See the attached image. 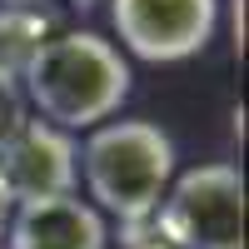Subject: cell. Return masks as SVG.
Returning a JSON list of instances; mask_svg holds the SVG:
<instances>
[{
  "instance_id": "obj_1",
  "label": "cell",
  "mask_w": 249,
  "mask_h": 249,
  "mask_svg": "<svg viewBox=\"0 0 249 249\" xmlns=\"http://www.w3.org/2000/svg\"><path fill=\"white\" fill-rule=\"evenodd\" d=\"M20 95L55 130H95L130 100V60L95 30H65L40 40L20 70Z\"/></svg>"
},
{
  "instance_id": "obj_2",
  "label": "cell",
  "mask_w": 249,
  "mask_h": 249,
  "mask_svg": "<svg viewBox=\"0 0 249 249\" xmlns=\"http://www.w3.org/2000/svg\"><path fill=\"white\" fill-rule=\"evenodd\" d=\"M80 170L100 214H115L120 224H144L175 179V140L155 120H110L90 130Z\"/></svg>"
},
{
  "instance_id": "obj_3",
  "label": "cell",
  "mask_w": 249,
  "mask_h": 249,
  "mask_svg": "<svg viewBox=\"0 0 249 249\" xmlns=\"http://www.w3.org/2000/svg\"><path fill=\"white\" fill-rule=\"evenodd\" d=\"M170 249H244V179L234 164H195L170 179L150 214Z\"/></svg>"
},
{
  "instance_id": "obj_4",
  "label": "cell",
  "mask_w": 249,
  "mask_h": 249,
  "mask_svg": "<svg viewBox=\"0 0 249 249\" xmlns=\"http://www.w3.org/2000/svg\"><path fill=\"white\" fill-rule=\"evenodd\" d=\"M110 25L130 55L175 65L214 40L219 0H110Z\"/></svg>"
},
{
  "instance_id": "obj_5",
  "label": "cell",
  "mask_w": 249,
  "mask_h": 249,
  "mask_svg": "<svg viewBox=\"0 0 249 249\" xmlns=\"http://www.w3.org/2000/svg\"><path fill=\"white\" fill-rule=\"evenodd\" d=\"M0 179L15 204H35V199H60L75 195L80 179V144L55 130L45 120H25L20 135L0 150Z\"/></svg>"
},
{
  "instance_id": "obj_6",
  "label": "cell",
  "mask_w": 249,
  "mask_h": 249,
  "mask_svg": "<svg viewBox=\"0 0 249 249\" xmlns=\"http://www.w3.org/2000/svg\"><path fill=\"white\" fill-rule=\"evenodd\" d=\"M5 239H10V249H105L110 230H105V214L95 204L60 195V199L15 204Z\"/></svg>"
},
{
  "instance_id": "obj_7",
  "label": "cell",
  "mask_w": 249,
  "mask_h": 249,
  "mask_svg": "<svg viewBox=\"0 0 249 249\" xmlns=\"http://www.w3.org/2000/svg\"><path fill=\"white\" fill-rule=\"evenodd\" d=\"M45 30H50L45 10H0V75L5 80H20V70L40 50Z\"/></svg>"
},
{
  "instance_id": "obj_8",
  "label": "cell",
  "mask_w": 249,
  "mask_h": 249,
  "mask_svg": "<svg viewBox=\"0 0 249 249\" xmlns=\"http://www.w3.org/2000/svg\"><path fill=\"white\" fill-rule=\"evenodd\" d=\"M30 120V105H25V95H20V80H5L0 75V150L20 135V124Z\"/></svg>"
},
{
  "instance_id": "obj_9",
  "label": "cell",
  "mask_w": 249,
  "mask_h": 249,
  "mask_svg": "<svg viewBox=\"0 0 249 249\" xmlns=\"http://www.w3.org/2000/svg\"><path fill=\"white\" fill-rule=\"evenodd\" d=\"M230 20H234V55H244V0L230 5Z\"/></svg>"
},
{
  "instance_id": "obj_10",
  "label": "cell",
  "mask_w": 249,
  "mask_h": 249,
  "mask_svg": "<svg viewBox=\"0 0 249 249\" xmlns=\"http://www.w3.org/2000/svg\"><path fill=\"white\" fill-rule=\"evenodd\" d=\"M10 214H15V199H10V190H5V179H0V234H5Z\"/></svg>"
},
{
  "instance_id": "obj_11",
  "label": "cell",
  "mask_w": 249,
  "mask_h": 249,
  "mask_svg": "<svg viewBox=\"0 0 249 249\" xmlns=\"http://www.w3.org/2000/svg\"><path fill=\"white\" fill-rule=\"evenodd\" d=\"M0 10H40V0H0Z\"/></svg>"
},
{
  "instance_id": "obj_12",
  "label": "cell",
  "mask_w": 249,
  "mask_h": 249,
  "mask_svg": "<svg viewBox=\"0 0 249 249\" xmlns=\"http://www.w3.org/2000/svg\"><path fill=\"white\" fill-rule=\"evenodd\" d=\"M135 249H170V244H160V239H155V244H135Z\"/></svg>"
}]
</instances>
